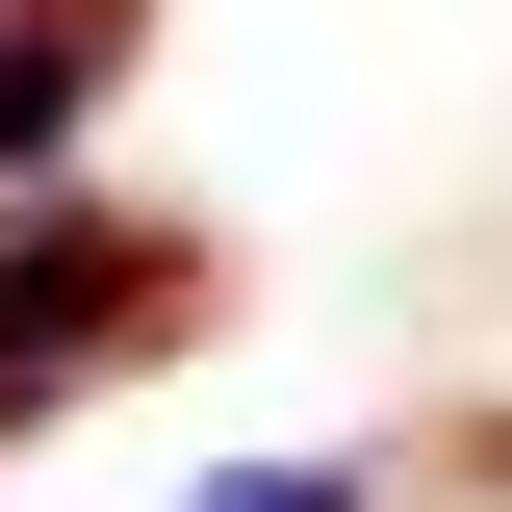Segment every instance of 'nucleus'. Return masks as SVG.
Returning a JSON list of instances; mask_svg holds the SVG:
<instances>
[{
	"label": "nucleus",
	"instance_id": "f257e3e1",
	"mask_svg": "<svg viewBox=\"0 0 512 512\" xmlns=\"http://www.w3.org/2000/svg\"><path fill=\"white\" fill-rule=\"evenodd\" d=\"M180 308V231H128V205L26 180V231H0V410H52V384H103V333Z\"/></svg>",
	"mask_w": 512,
	"mask_h": 512
},
{
	"label": "nucleus",
	"instance_id": "f03ea898",
	"mask_svg": "<svg viewBox=\"0 0 512 512\" xmlns=\"http://www.w3.org/2000/svg\"><path fill=\"white\" fill-rule=\"evenodd\" d=\"M103 52H128V0H0V205H26V180H77Z\"/></svg>",
	"mask_w": 512,
	"mask_h": 512
},
{
	"label": "nucleus",
	"instance_id": "7ed1b4c3",
	"mask_svg": "<svg viewBox=\"0 0 512 512\" xmlns=\"http://www.w3.org/2000/svg\"><path fill=\"white\" fill-rule=\"evenodd\" d=\"M205 512H359V461H256V487H205Z\"/></svg>",
	"mask_w": 512,
	"mask_h": 512
}]
</instances>
